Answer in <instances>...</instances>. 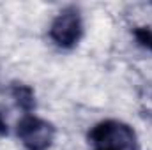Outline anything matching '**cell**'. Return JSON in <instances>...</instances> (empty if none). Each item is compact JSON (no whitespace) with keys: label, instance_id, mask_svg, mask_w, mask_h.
Masks as SVG:
<instances>
[{"label":"cell","instance_id":"cell-6","mask_svg":"<svg viewBox=\"0 0 152 150\" xmlns=\"http://www.w3.org/2000/svg\"><path fill=\"white\" fill-rule=\"evenodd\" d=\"M9 133V125H7V118L4 115V110L0 108V136H5Z\"/></svg>","mask_w":152,"mask_h":150},{"label":"cell","instance_id":"cell-1","mask_svg":"<svg viewBox=\"0 0 152 150\" xmlns=\"http://www.w3.org/2000/svg\"><path fill=\"white\" fill-rule=\"evenodd\" d=\"M90 150H138L134 129L122 120H101L87 134Z\"/></svg>","mask_w":152,"mask_h":150},{"label":"cell","instance_id":"cell-2","mask_svg":"<svg viewBox=\"0 0 152 150\" xmlns=\"http://www.w3.org/2000/svg\"><path fill=\"white\" fill-rule=\"evenodd\" d=\"M51 42L60 50H73L83 36V18L80 9L71 5L62 9L48 28Z\"/></svg>","mask_w":152,"mask_h":150},{"label":"cell","instance_id":"cell-5","mask_svg":"<svg viewBox=\"0 0 152 150\" xmlns=\"http://www.w3.org/2000/svg\"><path fill=\"white\" fill-rule=\"evenodd\" d=\"M133 37L138 42V46H142L143 50L152 53V28L151 27H136L133 30Z\"/></svg>","mask_w":152,"mask_h":150},{"label":"cell","instance_id":"cell-4","mask_svg":"<svg viewBox=\"0 0 152 150\" xmlns=\"http://www.w3.org/2000/svg\"><path fill=\"white\" fill-rule=\"evenodd\" d=\"M11 95L16 101V104L27 113V115L36 108V95H34L32 87L23 85V83H14L11 87Z\"/></svg>","mask_w":152,"mask_h":150},{"label":"cell","instance_id":"cell-3","mask_svg":"<svg viewBox=\"0 0 152 150\" xmlns=\"http://www.w3.org/2000/svg\"><path fill=\"white\" fill-rule=\"evenodd\" d=\"M16 134L25 150H48L55 141L57 129L51 122L28 113L18 122Z\"/></svg>","mask_w":152,"mask_h":150}]
</instances>
